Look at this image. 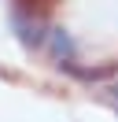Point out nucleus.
Returning a JSON list of instances; mask_svg holds the SVG:
<instances>
[{
  "mask_svg": "<svg viewBox=\"0 0 118 122\" xmlns=\"http://www.w3.org/2000/svg\"><path fill=\"white\" fill-rule=\"evenodd\" d=\"M52 52H55L59 59H66V63L74 59V45H70V37H66L63 30H55V33H52Z\"/></svg>",
  "mask_w": 118,
  "mask_h": 122,
  "instance_id": "nucleus-1",
  "label": "nucleus"
}]
</instances>
